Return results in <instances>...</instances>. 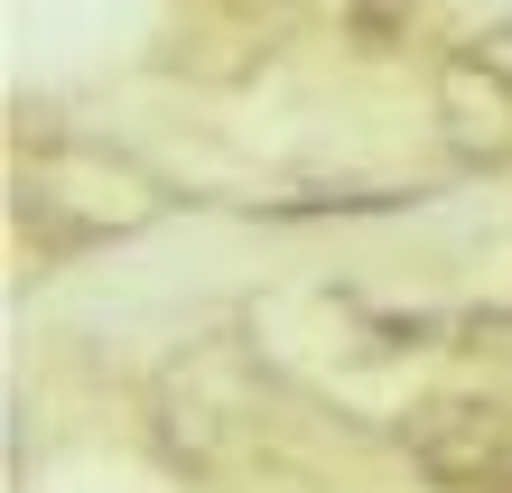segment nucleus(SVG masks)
<instances>
[{
  "label": "nucleus",
  "mask_w": 512,
  "mask_h": 493,
  "mask_svg": "<svg viewBox=\"0 0 512 493\" xmlns=\"http://www.w3.org/2000/svg\"><path fill=\"white\" fill-rule=\"evenodd\" d=\"M410 19H419V0H345V38L354 56H391L410 38Z\"/></svg>",
  "instance_id": "nucleus-3"
},
{
  "label": "nucleus",
  "mask_w": 512,
  "mask_h": 493,
  "mask_svg": "<svg viewBox=\"0 0 512 493\" xmlns=\"http://www.w3.org/2000/svg\"><path fill=\"white\" fill-rule=\"evenodd\" d=\"M438 121L466 159H512V75L485 47H457L438 66Z\"/></svg>",
  "instance_id": "nucleus-2"
},
{
  "label": "nucleus",
  "mask_w": 512,
  "mask_h": 493,
  "mask_svg": "<svg viewBox=\"0 0 512 493\" xmlns=\"http://www.w3.org/2000/svg\"><path fill=\"white\" fill-rule=\"evenodd\" d=\"M401 438L438 493H512V410L494 400H419Z\"/></svg>",
  "instance_id": "nucleus-1"
}]
</instances>
